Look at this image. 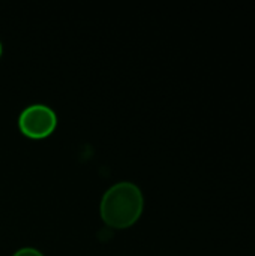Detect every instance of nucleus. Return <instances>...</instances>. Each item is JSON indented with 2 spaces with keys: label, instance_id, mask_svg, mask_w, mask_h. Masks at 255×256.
Segmentation results:
<instances>
[{
  "label": "nucleus",
  "instance_id": "nucleus-1",
  "mask_svg": "<svg viewBox=\"0 0 255 256\" xmlns=\"http://www.w3.org/2000/svg\"><path fill=\"white\" fill-rule=\"evenodd\" d=\"M143 204V194L137 184L119 182L104 194L101 216L105 224L113 228H128L140 218Z\"/></svg>",
  "mask_w": 255,
  "mask_h": 256
},
{
  "label": "nucleus",
  "instance_id": "nucleus-3",
  "mask_svg": "<svg viewBox=\"0 0 255 256\" xmlns=\"http://www.w3.org/2000/svg\"><path fill=\"white\" fill-rule=\"evenodd\" d=\"M12 256H44L42 252H39L38 249L35 248H23V249H18Z\"/></svg>",
  "mask_w": 255,
  "mask_h": 256
},
{
  "label": "nucleus",
  "instance_id": "nucleus-2",
  "mask_svg": "<svg viewBox=\"0 0 255 256\" xmlns=\"http://www.w3.org/2000/svg\"><path fill=\"white\" fill-rule=\"evenodd\" d=\"M56 112L50 106L42 104L27 106L21 112L18 120L21 130L32 138H42L51 134L56 128Z\"/></svg>",
  "mask_w": 255,
  "mask_h": 256
},
{
  "label": "nucleus",
  "instance_id": "nucleus-4",
  "mask_svg": "<svg viewBox=\"0 0 255 256\" xmlns=\"http://www.w3.org/2000/svg\"><path fill=\"white\" fill-rule=\"evenodd\" d=\"M0 54H2V42H0Z\"/></svg>",
  "mask_w": 255,
  "mask_h": 256
}]
</instances>
